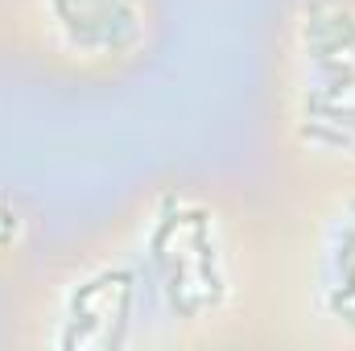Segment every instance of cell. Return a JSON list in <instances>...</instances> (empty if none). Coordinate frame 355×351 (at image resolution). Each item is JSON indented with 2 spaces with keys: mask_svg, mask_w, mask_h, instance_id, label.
I'll list each match as a JSON object with an SVG mask.
<instances>
[{
  "mask_svg": "<svg viewBox=\"0 0 355 351\" xmlns=\"http://www.w3.org/2000/svg\"><path fill=\"white\" fill-rule=\"evenodd\" d=\"M33 351L268 348V211L211 178H157L33 264L12 306Z\"/></svg>",
  "mask_w": 355,
  "mask_h": 351,
  "instance_id": "6da1fadb",
  "label": "cell"
},
{
  "mask_svg": "<svg viewBox=\"0 0 355 351\" xmlns=\"http://www.w3.org/2000/svg\"><path fill=\"white\" fill-rule=\"evenodd\" d=\"M268 128L289 178H355V0L281 8Z\"/></svg>",
  "mask_w": 355,
  "mask_h": 351,
  "instance_id": "7a4b0ae2",
  "label": "cell"
},
{
  "mask_svg": "<svg viewBox=\"0 0 355 351\" xmlns=\"http://www.w3.org/2000/svg\"><path fill=\"white\" fill-rule=\"evenodd\" d=\"M268 211V348L355 351V178H289Z\"/></svg>",
  "mask_w": 355,
  "mask_h": 351,
  "instance_id": "3957f363",
  "label": "cell"
},
{
  "mask_svg": "<svg viewBox=\"0 0 355 351\" xmlns=\"http://www.w3.org/2000/svg\"><path fill=\"white\" fill-rule=\"evenodd\" d=\"M0 46L79 83L124 79L162 42V0H0Z\"/></svg>",
  "mask_w": 355,
  "mask_h": 351,
  "instance_id": "277c9868",
  "label": "cell"
},
{
  "mask_svg": "<svg viewBox=\"0 0 355 351\" xmlns=\"http://www.w3.org/2000/svg\"><path fill=\"white\" fill-rule=\"evenodd\" d=\"M42 223L37 211L8 186H0V281H25L37 264Z\"/></svg>",
  "mask_w": 355,
  "mask_h": 351,
  "instance_id": "5b68a950",
  "label": "cell"
},
{
  "mask_svg": "<svg viewBox=\"0 0 355 351\" xmlns=\"http://www.w3.org/2000/svg\"><path fill=\"white\" fill-rule=\"evenodd\" d=\"M0 25H4V17H0Z\"/></svg>",
  "mask_w": 355,
  "mask_h": 351,
  "instance_id": "8992f818",
  "label": "cell"
}]
</instances>
